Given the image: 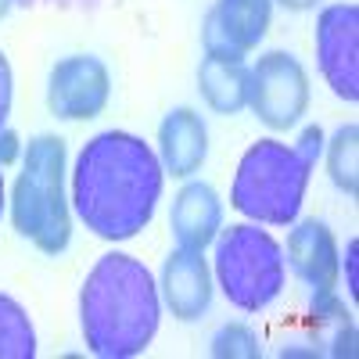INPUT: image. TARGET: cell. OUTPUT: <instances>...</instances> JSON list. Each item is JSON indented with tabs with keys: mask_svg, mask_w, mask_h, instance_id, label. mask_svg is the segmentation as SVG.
<instances>
[{
	"mask_svg": "<svg viewBox=\"0 0 359 359\" xmlns=\"http://www.w3.org/2000/svg\"><path fill=\"white\" fill-rule=\"evenodd\" d=\"M11 65H8V54L0 50V130H4L8 115H11Z\"/></svg>",
	"mask_w": 359,
	"mask_h": 359,
	"instance_id": "19",
	"label": "cell"
},
{
	"mask_svg": "<svg viewBox=\"0 0 359 359\" xmlns=\"http://www.w3.org/2000/svg\"><path fill=\"white\" fill-rule=\"evenodd\" d=\"M162 298L176 320L194 323L212 306V273H208L205 252L198 248H180L169 252L162 266Z\"/></svg>",
	"mask_w": 359,
	"mask_h": 359,
	"instance_id": "10",
	"label": "cell"
},
{
	"mask_svg": "<svg viewBox=\"0 0 359 359\" xmlns=\"http://www.w3.org/2000/svg\"><path fill=\"white\" fill-rule=\"evenodd\" d=\"M287 262L298 277H302L313 294H327L338 287V273H341V255H338V241L331 226L323 219H306L294 223L287 233Z\"/></svg>",
	"mask_w": 359,
	"mask_h": 359,
	"instance_id": "11",
	"label": "cell"
},
{
	"mask_svg": "<svg viewBox=\"0 0 359 359\" xmlns=\"http://www.w3.org/2000/svg\"><path fill=\"white\" fill-rule=\"evenodd\" d=\"M169 226H172V237L180 248L205 252L223 230V201L216 187L201 184V180H191V184L180 187V194L172 198Z\"/></svg>",
	"mask_w": 359,
	"mask_h": 359,
	"instance_id": "12",
	"label": "cell"
},
{
	"mask_svg": "<svg viewBox=\"0 0 359 359\" xmlns=\"http://www.w3.org/2000/svg\"><path fill=\"white\" fill-rule=\"evenodd\" d=\"M280 4H284L287 11H309V8L320 4V0H280Z\"/></svg>",
	"mask_w": 359,
	"mask_h": 359,
	"instance_id": "23",
	"label": "cell"
},
{
	"mask_svg": "<svg viewBox=\"0 0 359 359\" xmlns=\"http://www.w3.org/2000/svg\"><path fill=\"white\" fill-rule=\"evenodd\" d=\"M15 158V133L11 130H0V165Z\"/></svg>",
	"mask_w": 359,
	"mask_h": 359,
	"instance_id": "22",
	"label": "cell"
},
{
	"mask_svg": "<svg viewBox=\"0 0 359 359\" xmlns=\"http://www.w3.org/2000/svg\"><path fill=\"white\" fill-rule=\"evenodd\" d=\"M309 327H313V341H316V355H355V320L352 313L341 306V298L334 291L327 294H313L309 306Z\"/></svg>",
	"mask_w": 359,
	"mask_h": 359,
	"instance_id": "15",
	"label": "cell"
},
{
	"mask_svg": "<svg viewBox=\"0 0 359 359\" xmlns=\"http://www.w3.org/2000/svg\"><path fill=\"white\" fill-rule=\"evenodd\" d=\"M111 97V76L101 57L94 54H69L50 69L47 83V108L54 118L65 123H86L104 111Z\"/></svg>",
	"mask_w": 359,
	"mask_h": 359,
	"instance_id": "8",
	"label": "cell"
},
{
	"mask_svg": "<svg viewBox=\"0 0 359 359\" xmlns=\"http://www.w3.org/2000/svg\"><path fill=\"white\" fill-rule=\"evenodd\" d=\"M36 355V331L29 313L15 298L0 294V359H33Z\"/></svg>",
	"mask_w": 359,
	"mask_h": 359,
	"instance_id": "16",
	"label": "cell"
},
{
	"mask_svg": "<svg viewBox=\"0 0 359 359\" xmlns=\"http://www.w3.org/2000/svg\"><path fill=\"white\" fill-rule=\"evenodd\" d=\"M11 4H15V0H0V18H4V15L11 11Z\"/></svg>",
	"mask_w": 359,
	"mask_h": 359,
	"instance_id": "25",
	"label": "cell"
},
{
	"mask_svg": "<svg viewBox=\"0 0 359 359\" xmlns=\"http://www.w3.org/2000/svg\"><path fill=\"white\" fill-rule=\"evenodd\" d=\"M198 90L216 115H237L248 104V65L241 57L205 54L198 69Z\"/></svg>",
	"mask_w": 359,
	"mask_h": 359,
	"instance_id": "14",
	"label": "cell"
},
{
	"mask_svg": "<svg viewBox=\"0 0 359 359\" xmlns=\"http://www.w3.org/2000/svg\"><path fill=\"white\" fill-rule=\"evenodd\" d=\"M323 144L327 140L320 126H306L294 144L273 137L255 140L237 162L230 205L255 223L291 226L306 201V187L316 158L323 155Z\"/></svg>",
	"mask_w": 359,
	"mask_h": 359,
	"instance_id": "3",
	"label": "cell"
},
{
	"mask_svg": "<svg viewBox=\"0 0 359 359\" xmlns=\"http://www.w3.org/2000/svg\"><path fill=\"white\" fill-rule=\"evenodd\" d=\"M162 294L140 259L108 252L86 273L79 294V323L86 348L101 359L140 355L158 334Z\"/></svg>",
	"mask_w": 359,
	"mask_h": 359,
	"instance_id": "2",
	"label": "cell"
},
{
	"mask_svg": "<svg viewBox=\"0 0 359 359\" xmlns=\"http://www.w3.org/2000/svg\"><path fill=\"white\" fill-rule=\"evenodd\" d=\"M162 162L140 137L108 130L86 140L72 169L76 216L101 241H130L155 219Z\"/></svg>",
	"mask_w": 359,
	"mask_h": 359,
	"instance_id": "1",
	"label": "cell"
},
{
	"mask_svg": "<svg viewBox=\"0 0 359 359\" xmlns=\"http://www.w3.org/2000/svg\"><path fill=\"white\" fill-rule=\"evenodd\" d=\"M327 169H331L334 187L345 194L359 191V126L348 123L334 133V140L327 144Z\"/></svg>",
	"mask_w": 359,
	"mask_h": 359,
	"instance_id": "17",
	"label": "cell"
},
{
	"mask_svg": "<svg viewBox=\"0 0 359 359\" xmlns=\"http://www.w3.org/2000/svg\"><path fill=\"white\" fill-rule=\"evenodd\" d=\"M316 62L327 86L348 104L359 101V4H331L316 18Z\"/></svg>",
	"mask_w": 359,
	"mask_h": 359,
	"instance_id": "7",
	"label": "cell"
},
{
	"mask_svg": "<svg viewBox=\"0 0 359 359\" xmlns=\"http://www.w3.org/2000/svg\"><path fill=\"white\" fill-rule=\"evenodd\" d=\"M248 104L269 130H291L309 108V76L294 54L269 50L248 69Z\"/></svg>",
	"mask_w": 359,
	"mask_h": 359,
	"instance_id": "6",
	"label": "cell"
},
{
	"mask_svg": "<svg viewBox=\"0 0 359 359\" xmlns=\"http://www.w3.org/2000/svg\"><path fill=\"white\" fill-rule=\"evenodd\" d=\"M212 262L226 302L241 313H262L284 291V248L259 226L219 230Z\"/></svg>",
	"mask_w": 359,
	"mask_h": 359,
	"instance_id": "5",
	"label": "cell"
},
{
	"mask_svg": "<svg viewBox=\"0 0 359 359\" xmlns=\"http://www.w3.org/2000/svg\"><path fill=\"white\" fill-rule=\"evenodd\" d=\"M269 15H273V0H216L201 25L205 54L245 62V54H252L262 43Z\"/></svg>",
	"mask_w": 359,
	"mask_h": 359,
	"instance_id": "9",
	"label": "cell"
},
{
	"mask_svg": "<svg viewBox=\"0 0 359 359\" xmlns=\"http://www.w3.org/2000/svg\"><path fill=\"white\" fill-rule=\"evenodd\" d=\"M4 169V165H0ZM0 216H4V172H0Z\"/></svg>",
	"mask_w": 359,
	"mask_h": 359,
	"instance_id": "24",
	"label": "cell"
},
{
	"mask_svg": "<svg viewBox=\"0 0 359 359\" xmlns=\"http://www.w3.org/2000/svg\"><path fill=\"white\" fill-rule=\"evenodd\" d=\"M359 241H348V248H345V280H348V294L355 298L359 294Z\"/></svg>",
	"mask_w": 359,
	"mask_h": 359,
	"instance_id": "20",
	"label": "cell"
},
{
	"mask_svg": "<svg viewBox=\"0 0 359 359\" xmlns=\"http://www.w3.org/2000/svg\"><path fill=\"white\" fill-rule=\"evenodd\" d=\"M208 352L216 359H259L262 355L259 338L248 323H223L212 334V341H208Z\"/></svg>",
	"mask_w": 359,
	"mask_h": 359,
	"instance_id": "18",
	"label": "cell"
},
{
	"mask_svg": "<svg viewBox=\"0 0 359 359\" xmlns=\"http://www.w3.org/2000/svg\"><path fill=\"white\" fill-rule=\"evenodd\" d=\"M11 223L43 255H62L72 237L65 201V140L40 133L25 144L22 172L11 194Z\"/></svg>",
	"mask_w": 359,
	"mask_h": 359,
	"instance_id": "4",
	"label": "cell"
},
{
	"mask_svg": "<svg viewBox=\"0 0 359 359\" xmlns=\"http://www.w3.org/2000/svg\"><path fill=\"white\" fill-rule=\"evenodd\" d=\"M208 155V130L194 108L165 111L158 126V162L172 176H191Z\"/></svg>",
	"mask_w": 359,
	"mask_h": 359,
	"instance_id": "13",
	"label": "cell"
},
{
	"mask_svg": "<svg viewBox=\"0 0 359 359\" xmlns=\"http://www.w3.org/2000/svg\"><path fill=\"white\" fill-rule=\"evenodd\" d=\"M15 4H62V8H97L101 0H15Z\"/></svg>",
	"mask_w": 359,
	"mask_h": 359,
	"instance_id": "21",
	"label": "cell"
}]
</instances>
